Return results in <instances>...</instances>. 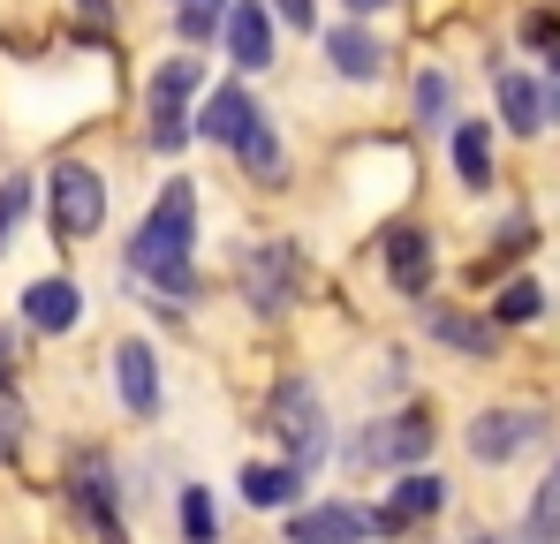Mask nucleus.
Segmentation results:
<instances>
[{
	"label": "nucleus",
	"instance_id": "nucleus-34",
	"mask_svg": "<svg viewBox=\"0 0 560 544\" xmlns=\"http://www.w3.org/2000/svg\"><path fill=\"white\" fill-rule=\"evenodd\" d=\"M69 8L84 15V31H106V23H114V0H69Z\"/></svg>",
	"mask_w": 560,
	"mask_h": 544
},
{
	"label": "nucleus",
	"instance_id": "nucleus-32",
	"mask_svg": "<svg viewBox=\"0 0 560 544\" xmlns=\"http://www.w3.org/2000/svg\"><path fill=\"white\" fill-rule=\"evenodd\" d=\"M538 91H546V129H553V121H560V46L546 54V84H538Z\"/></svg>",
	"mask_w": 560,
	"mask_h": 544
},
{
	"label": "nucleus",
	"instance_id": "nucleus-35",
	"mask_svg": "<svg viewBox=\"0 0 560 544\" xmlns=\"http://www.w3.org/2000/svg\"><path fill=\"white\" fill-rule=\"evenodd\" d=\"M463 544H508V537H485V530H477V537H463Z\"/></svg>",
	"mask_w": 560,
	"mask_h": 544
},
{
	"label": "nucleus",
	"instance_id": "nucleus-1",
	"mask_svg": "<svg viewBox=\"0 0 560 544\" xmlns=\"http://www.w3.org/2000/svg\"><path fill=\"white\" fill-rule=\"evenodd\" d=\"M121 280H144V295H152V303H175V310L205 295V272H197V181L189 175L160 181L152 212L129 227V243H121Z\"/></svg>",
	"mask_w": 560,
	"mask_h": 544
},
{
	"label": "nucleus",
	"instance_id": "nucleus-4",
	"mask_svg": "<svg viewBox=\"0 0 560 544\" xmlns=\"http://www.w3.org/2000/svg\"><path fill=\"white\" fill-rule=\"evenodd\" d=\"M440 447V409L432 401H401L386 416H364L349 439H334V461L349 476H401V469H424Z\"/></svg>",
	"mask_w": 560,
	"mask_h": 544
},
{
	"label": "nucleus",
	"instance_id": "nucleus-3",
	"mask_svg": "<svg viewBox=\"0 0 560 544\" xmlns=\"http://www.w3.org/2000/svg\"><path fill=\"white\" fill-rule=\"evenodd\" d=\"M258 424H266V439L280 447V461L295 476H318L334 461V409H326L311 370H280L266 386V401H258Z\"/></svg>",
	"mask_w": 560,
	"mask_h": 544
},
{
	"label": "nucleus",
	"instance_id": "nucleus-18",
	"mask_svg": "<svg viewBox=\"0 0 560 544\" xmlns=\"http://www.w3.org/2000/svg\"><path fill=\"white\" fill-rule=\"evenodd\" d=\"M235 499H243L250 515H288V507L311 499V476H295L288 461H243V469H235Z\"/></svg>",
	"mask_w": 560,
	"mask_h": 544
},
{
	"label": "nucleus",
	"instance_id": "nucleus-9",
	"mask_svg": "<svg viewBox=\"0 0 560 544\" xmlns=\"http://www.w3.org/2000/svg\"><path fill=\"white\" fill-rule=\"evenodd\" d=\"M447 515V476L424 461V469H401L394 484H386V499L372 507V544H394V537H417V530H432Z\"/></svg>",
	"mask_w": 560,
	"mask_h": 544
},
{
	"label": "nucleus",
	"instance_id": "nucleus-17",
	"mask_svg": "<svg viewBox=\"0 0 560 544\" xmlns=\"http://www.w3.org/2000/svg\"><path fill=\"white\" fill-rule=\"evenodd\" d=\"M318 38H326L334 76H341V84H357V91H372L378 76H386V61H394V54H386V38H378V31H364L357 15H349V23H334V31H318Z\"/></svg>",
	"mask_w": 560,
	"mask_h": 544
},
{
	"label": "nucleus",
	"instance_id": "nucleus-28",
	"mask_svg": "<svg viewBox=\"0 0 560 544\" xmlns=\"http://www.w3.org/2000/svg\"><path fill=\"white\" fill-rule=\"evenodd\" d=\"M31 204H38V181L23 175V167H8V175H0V250L15 243V227L31 220Z\"/></svg>",
	"mask_w": 560,
	"mask_h": 544
},
{
	"label": "nucleus",
	"instance_id": "nucleus-21",
	"mask_svg": "<svg viewBox=\"0 0 560 544\" xmlns=\"http://www.w3.org/2000/svg\"><path fill=\"white\" fill-rule=\"evenodd\" d=\"M447 159H455V181H463L469 197L492 189V121L455 114V129H447Z\"/></svg>",
	"mask_w": 560,
	"mask_h": 544
},
{
	"label": "nucleus",
	"instance_id": "nucleus-15",
	"mask_svg": "<svg viewBox=\"0 0 560 544\" xmlns=\"http://www.w3.org/2000/svg\"><path fill=\"white\" fill-rule=\"evenodd\" d=\"M417 326H424L447 356H463V363H492V356H500V326H492V318H477V310H455V303H417Z\"/></svg>",
	"mask_w": 560,
	"mask_h": 544
},
{
	"label": "nucleus",
	"instance_id": "nucleus-26",
	"mask_svg": "<svg viewBox=\"0 0 560 544\" xmlns=\"http://www.w3.org/2000/svg\"><path fill=\"white\" fill-rule=\"evenodd\" d=\"M530 250H538V227H530V220L515 212V220H508V227L492 235V250H485V258L469 265V280H492V272H508L515 258H530Z\"/></svg>",
	"mask_w": 560,
	"mask_h": 544
},
{
	"label": "nucleus",
	"instance_id": "nucleus-8",
	"mask_svg": "<svg viewBox=\"0 0 560 544\" xmlns=\"http://www.w3.org/2000/svg\"><path fill=\"white\" fill-rule=\"evenodd\" d=\"M553 439V416L546 409H530V401H500V409H477L463 424V447L477 469H508V461H523L530 447H546Z\"/></svg>",
	"mask_w": 560,
	"mask_h": 544
},
{
	"label": "nucleus",
	"instance_id": "nucleus-6",
	"mask_svg": "<svg viewBox=\"0 0 560 544\" xmlns=\"http://www.w3.org/2000/svg\"><path fill=\"white\" fill-rule=\"evenodd\" d=\"M205 84H212V76H205L197 54H167V61L144 76V144H152L160 159L189 152V114H197Z\"/></svg>",
	"mask_w": 560,
	"mask_h": 544
},
{
	"label": "nucleus",
	"instance_id": "nucleus-12",
	"mask_svg": "<svg viewBox=\"0 0 560 544\" xmlns=\"http://www.w3.org/2000/svg\"><path fill=\"white\" fill-rule=\"evenodd\" d=\"M220 46H228V61H235V76L250 84V76H266L280 61V23L266 0H228V15H220Z\"/></svg>",
	"mask_w": 560,
	"mask_h": 544
},
{
	"label": "nucleus",
	"instance_id": "nucleus-33",
	"mask_svg": "<svg viewBox=\"0 0 560 544\" xmlns=\"http://www.w3.org/2000/svg\"><path fill=\"white\" fill-rule=\"evenodd\" d=\"M15 370H23V341L0 326V386H15Z\"/></svg>",
	"mask_w": 560,
	"mask_h": 544
},
{
	"label": "nucleus",
	"instance_id": "nucleus-2",
	"mask_svg": "<svg viewBox=\"0 0 560 544\" xmlns=\"http://www.w3.org/2000/svg\"><path fill=\"white\" fill-rule=\"evenodd\" d=\"M318 287V265L295 235H243L235 243V295L258 326H288Z\"/></svg>",
	"mask_w": 560,
	"mask_h": 544
},
{
	"label": "nucleus",
	"instance_id": "nucleus-5",
	"mask_svg": "<svg viewBox=\"0 0 560 544\" xmlns=\"http://www.w3.org/2000/svg\"><path fill=\"white\" fill-rule=\"evenodd\" d=\"M61 499H69V515L92 530V544H129V522H121V499H129V484H121V469H114V453L106 447H69L61 461Z\"/></svg>",
	"mask_w": 560,
	"mask_h": 544
},
{
	"label": "nucleus",
	"instance_id": "nucleus-14",
	"mask_svg": "<svg viewBox=\"0 0 560 544\" xmlns=\"http://www.w3.org/2000/svg\"><path fill=\"white\" fill-rule=\"evenodd\" d=\"M84 280H69V272H46V280H31L23 295H15V326L23 333H38V341H54V333H77L84 326Z\"/></svg>",
	"mask_w": 560,
	"mask_h": 544
},
{
	"label": "nucleus",
	"instance_id": "nucleus-16",
	"mask_svg": "<svg viewBox=\"0 0 560 544\" xmlns=\"http://www.w3.org/2000/svg\"><path fill=\"white\" fill-rule=\"evenodd\" d=\"M228 159L243 167L250 189H288V144H280V121L258 106L243 129H235V144H228Z\"/></svg>",
	"mask_w": 560,
	"mask_h": 544
},
{
	"label": "nucleus",
	"instance_id": "nucleus-20",
	"mask_svg": "<svg viewBox=\"0 0 560 544\" xmlns=\"http://www.w3.org/2000/svg\"><path fill=\"white\" fill-rule=\"evenodd\" d=\"M492 98H500L508 137H546V91H538V76H523V69H492Z\"/></svg>",
	"mask_w": 560,
	"mask_h": 544
},
{
	"label": "nucleus",
	"instance_id": "nucleus-13",
	"mask_svg": "<svg viewBox=\"0 0 560 544\" xmlns=\"http://www.w3.org/2000/svg\"><path fill=\"white\" fill-rule=\"evenodd\" d=\"M280 544H372L364 499H303L280 515Z\"/></svg>",
	"mask_w": 560,
	"mask_h": 544
},
{
	"label": "nucleus",
	"instance_id": "nucleus-30",
	"mask_svg": "<svg viewBox=\"0 0 560 544\" xmlns=\"http://www.w3.org/2000/svg\"><path fill=\"white\" fill-rule=\"evenodd\" d=\"M273 8V23H288V31H318V0H266Z\"/></svg>",
	"mask_w": 560,
	"mask_h": 544
},
{
	"label": "nucleus",
	"instance_id": "nucleus-29",
	"mask_svg": "<svg viewBox=\"0 0 560 544\" xmlns=\"http://www.w3.org/2000/svg\"><path fill=\"white\" fill-rule=\"evenodd\" d=\"M23 447H31V409H23L15 386H0V469H15Z\"/></svg>",
	"mask_w": 560,
	"mask_h": 544
},
{
	"label": "nucleus",
	"instance_id": "nucleus-24",
	"mask_svg": "<svg viewBox=\"0 0 560 544\" xmlns=\"http://www.w3.org/2000/svg\"><path fill=\"white\" fill-rule=\"evenodd\" d=\"M515 544H560V461L546 469V484L530 492V507H523V530Z\"/></svg>",
	"mask_w": 560,
	"mask_h": 544
},
{
	"label": "nucleus",
	"instance_id": "nucleus-23",
	"mask_svg": "<svg viewBox=\"0 0 560 544\" xmlns=\"http://www.w3.org/2000/svg\"><path fill=\"white\" fill-rule=\"evenodd\" d=\"M485 318H492L500 333H508V326H538V318H546V287H538V280H500L492 303H485Z\"/></svg>",
	"mask_w": 560,
	"mask_h": 544
},
{
	"label": "nucleus",
	"instance_id": "nucleus-31",
	"mask_svg": "<svg viewBox=\"0 0 560 544\" xmlns=\"http://www.w3.org/2000/svg\"><path fill=\"white\" fill-rule=\"evenodd\" d=\"M523 38L553 54V46H560V15H546V8H538V15H523Z\"/></svg>",
	"mask_w": 560,
	"mask_h": 544
},
{
	"label": "nucleus",
	"instance_id": "nucleus-27",
	"mask_svg": "<svg viewBox=\"0 0 560 544\" xmlns=\"http://www.w3.org/2000/svg\"><path fill=\"white\" fill-rule=\"evenodd\" d=\"M167 15H175V38H183V54H197V46H212V38H220V15H228V0H167Z\"/></svg>",
	"mask_w": 560,
	"mask_h": 544
},
{
	"label": "nucleus",
	"instance_id": "nucleus-7",
	"mask_svg": "<svg viewBox=\"0 0 560 544\" xmlns=\"http://www.w3.org/2000/svg\"><path fill=\"white\" fill-rule=\"evenodd\" d=\"M46 227H54V243L61 250H77V243H92V235H106V175H98L92 159H54L46 167Z\"/></svg>",
	"mask_w": 560,
	"mask_h": 544
},
{
	"label": "nucleus",
	"instance_id": "nucleus-19",
	"mask_svg": "<svg viewBox=\"0 0 560 544\" xmlns=\"http://www.w3.org/2000/svg\"><path fill=\"white\" fill-rule=\"evenodd\" d=\"M258 114V98H250V84L235 76V84H205V98H197V114H189V137H205V144H235V129Z\"/></svg>",
	"mask_w": 560,
	"mask_h": 544
},
{
	"label": "nucleus",
	"instance_id": "nucleus-10",
	"mask_svg": "<svg viewBox=\"0 0 560 544\" xmlns=\"http://www.w3.org/2000/svg\"><path fill=\"white\" fill-rule=\"evenodd\" d=\"M106 378H114V401H121L129 424H160L167 378H160V348H152L144 333H121V341L106 348Z\"/></svg>",
	"mask_w": 560,
	"mask_h": 544
},
{
	"label": "nucleus",
	"instance_id": "nucleus-25",
	"mask_svg": "<svg viewBox=\"0 0 560 544\" xmlns=\"http://www.w3.org/2000/svg\"><path fill=\"white\" fill-rule=\"evenodd\" d=\"M175 530H183V544H220V507H212V492L197 476L175 492Z\"/></svg>",
	"mask_w": 560,
	"mask_h": 544
},
{
	"label": "nucleus",
	"instance_id": "nucleus-22",
	"mask_svg": "<svg viewBox=\"0 0 560 544\" xmlns=\"http://www.w3.org/2000/svg\"><path fill=\"white\" fill-rule=\"evenodd\" d=\"M409 121H417V129H455V84H447V69H417V84H409Z\"/></svg>",
	"mask_w": 560,
	"mask_h": 544
},
{
	"label": "nucleus",
	"instance_id": "nucleus-11",
	"mask_svg": "<svg viewBox=\"0 0 560 544\" xmlns=\"http://www.w3.org/2000/svg\"><path fill=\"white\" fill-rule=\"evenodd\" d=\"M378 265H386V287H394L401 303H432V280H440V243H432V227H417V220L378 227Z\"/></svg>",
	"mask_w": 560,
	"mask_h": 544
}]
</instances>
